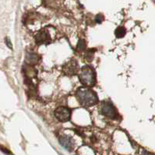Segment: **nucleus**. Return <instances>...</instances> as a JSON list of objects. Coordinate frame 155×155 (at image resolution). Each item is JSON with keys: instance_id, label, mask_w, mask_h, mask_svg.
I'll list each match as a JSON object with an SVG mask.
<instances>
[{"instance_id": "f257e3e1", "label": "nucleus", "mask_w": 155, "mask_h": 155, "mask_svg": "<svg viewBox=\"0 0 155 155\" xmlns=\"http://www.w3.org/2000/svg\"><path fill=\"white\" fill-rule=\"evenodd\" d=\"M76 96L79 102L85 107H91L98 102L97 94L91 89L85 87L78 88Z\"/></svg>"}, {"instance_id": "1a4fd4ad", "label": "nucleus", "mask_w": 155, "mask_h": 155, "mask_svg": "<svg viewBox=\"0 0 155 155\" xmlns=\"http://www.w3.org/2000/svg\"><path fill=\"white\" fill-rule=\"evenodd\" d=\"M126 30L124 27H119L117 28L116 30L115 31V37L117 38H122L126 35Z\"/></svg>"}, {"instance_id": "f03ea898", "label": "nucleus", "mask_w": 155, "mask_h": 155, "mask_svg": "<svg viewBox=\"0 0 155 155\" xmlns=\"http://www.w3.org/2000/svg\"><path fill=\"white\" fill-rule=\"evenodd\" d=\"M79 79L84 86L93 87L96 84V74L94 68L91 66H84L81 68Z\"/></svg>"}, {"instance_id": "ddd939ff", "label": "nucleus", "mask_w": 155, "mask_h": 155, "mask_svg": "<svg viewBox=\"0 0 155 155\" xmlns=\"http://www.w3.org/2000/svg\"><path fill=\"white\" fill-rule=\"evenodd\" d=\"M6 45H8V47L9 48H12V47H13V46H12V45L10 44V40H9V38H6Z\"/></svg>"}, {"instance_id": "4468645a", "label": "nucleus", "mask_w": 155, "mask_h": 155, "mask_svg": "<svg viewBox=\"0 0 155 155\" xmlns=\"http://www.w3.org/2000/svg\"><path fill=\"white\" fill-rule=\"evenodd\" d=\"M141 155H153V154L148 153V152H147V151H143V153Z\"/></svg>"}, {"instance_id": "423d86ee", "label": "nucleus", "mask_w": 155, "mask_h": 155, "mask_svg": "<svg viewBox=\"0 0 155 155\" xmlns=\"http://www.w3.org/2000/svg\"><path fill=\"white\" fill-rule=\"evenodd\" d=\"M59 143L64 148H66L69 151H72L74 148V140L73 138L69 136H62L59 138Z\"/></svg>"}, {"instance_id": "9d476101", "label": "nucleus", "mask_w": 155, "mask_h": 155, "mask_svg": "<svg viewBox=\"0 0 155 155\" xmlns=\"http://www.w3.org/2000/svg\"><path fill=\"white\" fill-rule=\"evenodd\" d=\"M86 43L84 40H80L78 41V44H77V48L79 51H84L86 49Z\"/></svg>"}, {"instance_id": "7ed1b4c3", "label": "nucleus", "mask_w": 155, "mask_h": 155, "mask_svg": "<svg viewBox=\"0 0 155 155\" xmlns=\"http://www.w3.org/2000/svg\"><path fill=\"white\" fill-rule=\"evenodd\" d=\"M55 116L59 122H66L70 120L71 118V111L70 109L63 106H60L55 109Z\"/></svg>"}, {"instance_id": "9b49d317", "label": "nucleus", "mask_w": 155, "mask_h": 155, "mask_svg": "<svg viewBox=\"0 0 155 155\" xmlns=\"http://www.w3.org/2000/svg\"><path fill=\"white\" fill-rule=\"evenodd\" d=\"M93 55H94V52H93V50H89L86 55V58L87 59L88 61H91L92 60V58H93Z\"/></svg>"}, {"instance_id": "20e7f679", "label": "nucleus", "mask_w": 155, "mask_h": 155, "mask_svg": "<svg viewBox=\"0 0 155 155\" xmlns=\"http://www.w3.org/2000/svg\"><path fill=\"white\" fill-rule=\"evenodd\" d=\"M101 112L103 115L111 119H115L118 116L116 109L114 105L110 102H104L101 105Z\"/></svg>"}, {"instance_id": "39448f33", "label": "nucleus", "mask_w": 155, "mask_h": 155, "mask_svg": "<svg viewBox=\"0 0 155 155\" xmlns=\"http://www.w3.org/2000/svg\"><path fill=\"white\" fill-rule=\"evenodd\" d=\"M62 70L66 75L72 76L77 73L78 70V64L75 59H72L71 61L68 62L66 65H64Z\"/></svg>"}, {"instance_id": "6e6552de", "label": "nucleus", "mask_w": 155, "mask_h": 155, "mask_svg": "<svg viewBox=\"0 0 155 155\" xmlns=\"http://www.w3.org/2000/svg\"><path fill=\"white\" fill-rule=\"evenodd\" d=\"M26 62L28 65H35L38 63L39 59L38 55L35 54V53H28L26 55Z\"/></svg>"}, {"instance_id": "0eeeda50", "label": "nucleus", "mask_w": 155, "mask_h": 155, "mask_svg": "<svg viewBox=\"0 0 155 155\" xmlns=\"http://www.w3.org/2000/svg\"><path fill=\"white\" fill-rule=\"evenodd\" d=\"M35 40H36V43L38 45H46L49 43L51 38H50L49 34L48 33L47 31H41L36 35Z\"/></svg>"}, {"instance_id": "f8f14e48", "label": "nucleus", "mask_w": 155, "mask_h": 155, "mask_svg": "<svg viewBox=\"0 0 155 155\" xmlns=\"http://www.w3.org/2000/svg\"><path fill=\"white\" fill-rule=\"evenodd\" d=\"M95 20H96V22H97V24H101L103 20H104V17H103L101 14L97 15V17L95 18Z\"/></svg>"}]
</instances>
